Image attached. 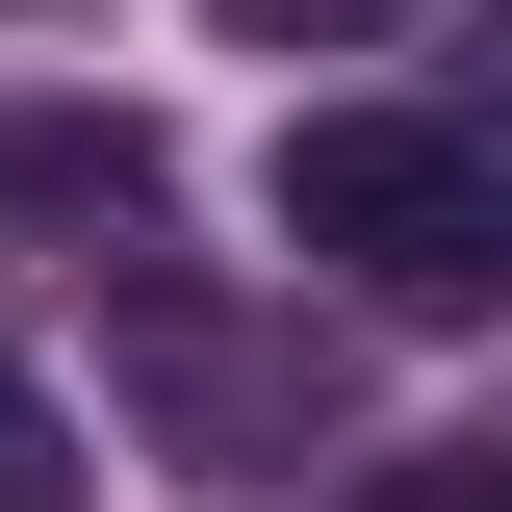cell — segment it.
Returning <instances> with one entry per match:
<instances>
[{
  "mask_svg": "<svg viewBox=\"0 0 512 512\" xmlns=\"http://www.w3.org/2000/svg\"><path fill=\"white\" fill-rule=\"evenodd\" d=\"M154 205H180V154L128 103H0V231H52V256H154Z\"/></svg>",
  "mask_w": 512,
  "mask_h": 512,
  "instance_id": "3",
  "label": "cell"
},
{
  "mask_svg": "<svg viewBox=\"0 0 512 512\" xmlns=\"http://www.w3.org/2000/svg\"><path fill=\"white\" fill-rule=\"evenodd\" d=\"M384 512H487V487H461V461H384Z\"/></svg>",
  "mask_w": 512,
  "mask_h": 512,
  "instance_id": "6",
  "label": "cell"
},
{
  "mask_svg": "<svg viewBox=\"0 0 512 512\" xmlns=\"http://www.w3.org/2000/svg\"><path fill=\"white\" fill-rule=\"evenodd\" d=\"M282 256L359 282V308H410V333L512 308V154H487V103H308L282 128Z\"/></svg>",
  "mask_w": 512,
  "mask_h": 512,
  "instance_id": "1",
  "label": "cell"
},
{
  "mask_svg": "<svg viewBox=\"0 0 512 512\" xmlns=\"http://www.w3.org/2000/svg\"><path fill=\"white\" fill-rule=\"evenodd\" d=\"M103 359H128V410H154L180 487H282V461H333V410H359L308 308H231V282H180V256H128Z\"/></svg>",
  "mask_w": 512,
  "mask_h": 512,
  "instance_id": "2",
  "label": "cell"
},
{
  "mask_svg": "<svg viewBox=\"0 0 512 512\" xmlns=\"http://www.w3.org/2000/svg\"><path fill=\"white\" fill-rule=\"evenodd\" d=\"M0 512H77V436H52V384L0 359Z\"/></svg>",
  "mask_w": 512,
  "mask_h": 512,
  "instance_id": "4",
  "label": "cell"
},
{
  "mask_svg": "<svg viewBox=\"0 0 512 512\" xmlns=\"http://www.w3.org/2000/svg\"><path fill=\"white\" fill-rule=\"evenodd\" d=\"M231 52H333V26H384V0H205Z\"/></svg>",
  "mask_w": 512,
  "mask_h": 512,
  "instance_id": "5",
  "label": "cell"
}]
</instances>
